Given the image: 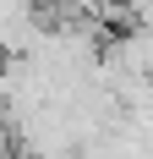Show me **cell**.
Instances as JSON below:
<instances>
[{
    "label": "cell",
    "instance_id": "6da1fadb",
    "mask_svg": "<svg viewBox=\"0 0 153 159\" xmlns=\"http://www.w3.org/2000/svg\"><path fill=\"white\" fill-rule=\"evenodd\" d=\"M109 61L120 66V71H137V77H153V28L148 22H126L104 49Z\"/></svg>",
    "mask_w": 153,
    "mask_h": 159
}]
</instances>
